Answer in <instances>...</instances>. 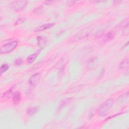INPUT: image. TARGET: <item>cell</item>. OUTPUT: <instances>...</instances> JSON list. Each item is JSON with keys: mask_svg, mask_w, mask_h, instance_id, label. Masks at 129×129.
Returning <instances> with one entry per match:
<instances>
[{"mask_svg": "<svg viewBox=\"0 0 129 129\" xmlns=\"http://www.w3.org/2000/svg\"><path fill=\"white\" fill-rule=\"evenodd\" d=\"M114 103V99L111 98L104 102L98 108V114L100 116L106 115L109 111L112 104Z\"/></svg>", "mask_w": 129, "mask_h": 129, "instance_id": "obj_1", "label": "cell"}, {"mask_svg": "<svg viewBox=\"0 0 129 129\" xmlns=\"http://www.w3.org/2000/svg\"><path fill=\"white\" fill-rule=\"evenodd\" d=\"M17 41H13L7 43L1 46L0 52H1V54L9 53L14 50V48L17 46Z\"/></svg>", "mask_w": 129, "mask_h": 129, "instance_id": "obj_2", "label": "cell"}, {"mask_svg": "<svg viewBox=\"0 0 129 129\" xmlns=\"http://www.w3.org/2000/svg\"><path fill=\"white\" fill-rule=\"evenodd\" d=\"M27 3L26 1H14L10 4V7L12 9L16 11H20L25 8Z\"/></svg>", "mask_w": 129, "mask_h": 129, "instance_id": "obj_3", "label": "cell"}, {"mask_svg": "<svg viewBox=\"0 0 129 129\" xmlns=\"http://www.w3.org/2000/svg\"><path fill=\"white\" fill-rule=\"evenodd\" d=\"M40 79H41V75L40 74H35L32 75L29 79V83L31 86H35L39 83Z\"/></svg>", "mask_w": 129, "mask_h": 129, "instance_id": "obj_4", "label": "cell"}, {"mask_svg": "<svg viewBox=\"0 0 129 129\" xmlns=\"http://www.w3.org/2000/svg\"><path fill=\"white\" fill-rule=\"evenodd\" d=\"M54 25V23H47V24H45L43 25L40 26L38 27H37L34 31L38 32V31H43L48 29H50L52 27H53Z\"/></svg>", "mask_w": 129, "mask_h": 129, "instance_id": "obj_5", "label": "cell"}, {"mask_svg": "<svg viewBox=\"0 0 129 129\" xmlns=\"http://www.w3.org/2000/svg\"><path fill=\"white\" fill-rule=\"evenodd\" d=\"M15 86L14 85L12 87H11L9 90H8L7 91H6L5 93H4L2 97L3 98H10L12 95H13L14 92V90H15Z\"/></svg>", "mask_w": 129, "mask_h": 129, "instance_id": "obj_6", "label": "cell"}, {"mask_svg": "<svg viewBox=\"0 0 129 129\" xmlns=\"http://www.w3.org/2000/svg\"><path fill=\"white\" fill-rule=\"evenodd\" d=\"M21 98V95L20 93L18 91L15 92L13 95V102L14 104L15 105L18 104L20 102Z\"/></svg>", "mask_w": 129, "mask_h": 129, "instance_id": "obj_7", "label": "cell"}, {"mask_svg": "<svg viewBox=\"0 0 129 129\" xmlns=\"http://www.w3.org/2000/svg\"><path fill=\"white\" fill-rule=\"evenodd\" d=\"M40 52H41V50H38L37 52H36L34 54L30 55L27 59L28 63L29 64L33 63L35 61V60L36 59L37 56L38 55Z\"/></svg>", "mask_w": 129, "mask_h": 129, "instance_id": "obj_8", "label": "cell"}, {"mask_svg": "<svg viewBox=\"0 0 129 129\" xmlns=\"http://www.w3.org/2000/svg\"><path fill=\"white\" fill-rule=\"evenodd\" d=\"M37 40H38V45L40 47H41L42 48L44 46V45L46 44V39L44 37L42 36H39L37 37Z\"/></svg>", "mask_w": 129, "mask_h": 129, "instance_id": "obj_9", "label": "cell"}, {"mask_svg": "<svg viewBox=\"0 0 129 129\" xmlns=\"http://www.w3.org/2000/svg\"><path fill=\"white\" fill-rule=\"evenodd\" d=\"M129 59H127L124 60L122 63H121L119 66V68L120 69H124L125 68H128L129 66Z\"/></svg>", "mask_w": 129, "mask_h": 129, "instance_id": "obj_10", "label": "cell"}, {"mask_svg": "<svg viewBox=\"0 0 129 129\" xmlns=\"http://www.w3.org/2000/svg\"><path fill=\"white\" fill-rule=\"evenodd\" d=\"M9 66L6 64H3V65H2L1 68H0V74H1V75H2L6 71H7L8 69H9Z\"/></svg>", "mask_w": 129, "mask_h": 129, "instance_id": "obj_11", "label": "cell"}, {"mask_svg": "<svg viewBox=\"0 0 129 129\" xmlns=\"http://www.w3.org/2000/svg\"><path fill=\"white\" fill-rule=\"evenodd\" d=\"M71 100H72L71 98H68V99H64V100H62L60 104V108H62L64 107V106H65L66 105L68 104H69L70 102L71 101Z\"/></svg>", "mask_w": 129, "mask_h": 129, "instance_id": "obj_12", "label": "cell"}, {"mask_svg": "<svg viewBox=\"0 0 129 129\" xmlns=\"http://www.w3.org/2000/svg\"><path fill=\"white\" fill-rule=\"evenodd\" d=\"M38 108L37 107H33V108H31L28 109V114L31 116V115H34L35 113L38 111Z\"/></svg>", "mask_w": 129, "mask_h": 129, "instance_id": "obj_13", "label": "cell"}, {"mask_svg": "<svg viewBox=\"0 0 129 129\" xmlns=\"http://www.w3.org/2000/svg\"><path fill=\"white\" fill-rule=\"evenodd\" d=\"M114 35L111 32H109L107 34H106L104 36V39L107 40V41H109L110 40H111L114 38Z\"/></svg>", "mask_w": 129, "mask_h": 129, "instance_id": "obj_14", "label": "cell"}, {"mask_svg": "<svg viewBox=\"0 0 129 129\" xmlns=\"http://www.w3.org/2000/svg\"><path fill=\"white\" fill-rule=\"evenodd\" d=\"M129 23L128 22L126 24V25L124 27L123 30V34L124 35H128L129 34Z\"/></svg>", "mask_w": 129, "mask_h": 129, "instance_id": "obj_15", "label": "cell"}, {"mask_svg": "<svg viewBox=\"0 0 129 129\" xmlns=\"http://www.w3.org/2000/svg\"><path fill=\"white\" fill-rule=\"evenodd\" d=\"M43 7H39L35 8L33 11V12L35 13H41L42 12H43Z\"/></svg>", "mask_w": 129, "mask_h": 129, "instance_id": "obj_16", "label": "cell"}, {"mask_svg": "<svg viewBox=\"0 0 129 129\" xmlns=\"http://www.w3.org/2000/svg\"><path fill=\"white\" fill-rule=\"evenodd\" d=\"M23 60L21 58H19L15 60V64L17 66H20V65H21V64H23Z\"/></svg>", "mask_w": 129, "mask_h": 129, "instance_id": "obj_17", "label": "cell"}, {"mask_svg": "<svg viewBox=\"0 0 129 129\" xmlns=\"http://www.w3.org/2000/svg\"><path fill=\"white\" fill-rule=\"evenodd\" d=\"M25 19L23 18H21L18 19V20L16 23V25H19V24H20L23 23L24 21H25Z\"/></svg>", "mask_w": 129, "mask_h": 129, "instance_id": "obj_18", "label": "cell"}]
</instances>
